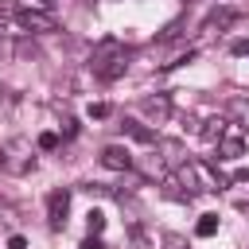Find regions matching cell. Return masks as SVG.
Segmentation results:
<instances>
[{
    "instance_id": "9",
    "label": "cell",
    "mask_w": 249,
    "mask_h": 249,
    "mask_svg": "<svg viewBox=\"0 0 249 249\" xmlns=\"http://www.w3.org/2000/svg\"><path fill=\"white\" fill-rule=\"evenodd\" d=\"M140 109H144V117H148L152 124H163V121L171 117V97H167V93H156V97H144V101H140Z\"/></svg>"
},
{
    "instance_id": "1",
    "label": "cell",
    "mask_w": 249,
    "mask_h": 249,
    "mask_svg": "<svg viewBox=\"0 0 249 249\" xmlns=\"http://www.w3.org/2000/svg\"><path fill=\"white\" fill-rule=\"evenodd\" d=\"M175 183L195 198V191H222L230 179H226V175H218L206 160H183V163L175 167Z\"/></svg>"
},
{
    "instance_id": "15",
    "label": "cell",
    "mask_w": 249,
    "mask_h": 249,
    "mask_svg": "<svg viewBox=\"0 0 249 249\" xmlns=\"http://www.w3.org/2000/svg\"><path fill=\"white\" fill-rule=\"evenodd\" d=\"M218 222H222L218 214H202L198 226H195V233H198V237H214V233H218Z\"/></svg>"
},
{
    "instance_id": "25",
    "label": "cell",
    "mask_w": 249,
    "mask_h": 249,
    "mask_svg": "<svg viewBox=\"0 0 249 249\" xmlns=\"http://www.w3.org/2000/svg\"><path fill=\"white\" fill-rule=\"evenodd\" d=\"M0 51H4V31H0Z\"/></svg>"
},
{
    "instance_id": "5",
    "label": "cell",
    "mask_w": 249,
    "mask_h": 249,
    "mask_svg": "<svg viewBox=\"0 0 249 249\" xmlns=\"http://www.w3.org/2000/svg\"><path fill=\"white\" fill-rule=\"evenodd\" d=\"M66 214H70V191L66 187H54L51 195H47V226L58 233V230H66Z\"/></svg>"
},
{
    "instance_id": "4",
    "label": "cell",
    "mask_w": 249,
    "mask_h": 249,
    "mask_svg": "<svg viewBox=\"0 0 249 249\" xmlns=\"http://www.w3.org/2000/svg\"><path fill=\"white\" fill-rule=\"evenodd\" d=\"M16 19H19V27L31 31V35H51V31H58V19H54L51 12H39V8H16Z\"/></svg>"
},
{
    "instance_id": "8",
    "label": "cell",
    "mask_w": 249,
    "mask_h": 249,
    "mask_svg": "<svg viewBox=\"0 0 249 249\" xmlns=\"http://www.w3.org/2000/svg\"><path fill=\"white\" fill-rule=\"evenodd\" d=\"M101 163L109 171H132V152L124 144H105L101 148Z\"/></svg>"
},
{
    "instance_id": "20",
    "label": "cell",
    "mask_w": 249,
    "mask_h": 249,
    "mask_svg": "<svg viewBox=\"0 0 249 249\" xmlns=\"http://www.w3.org/2000/svg\"><path fill=\"white\" fill-rule=\"evenodd\" d=\"M109 113H113V109H109L105 101H97V105H89V117H93V121H105Z\"/></svg>"
},
{
    "instance_id": "2",
    "label": "cell",
    "mask_w": 249,
    "mask_h": 249,
    "mask_svg": "<svg viewBox=\"0 0 249 249\" xmlns=\"http://www.w3.org/2000/svg\"><path fill=\"white\" fill-rule=\"evenodd\" d=\"M124 66H128V51H124L117 39H101V43L93 47V74H97L101 82H117V78L124 74Z\"/></svg>"
},
{
    "instance_id": "16",
    "label": "cell",
    "mask_w": 249,
    "mask_h": 249,
    "mask_svg": "<svg viewBox=\"0 0 249 249\" xmlns=\"http://www.w3.org/2000/svg\"><path fill=\"white\" fill-rule=\"evenodd\" d=\"M86 230L97 237V233L105 230V214H101V210H89V214H86Z\"/></svg>"
},
{
    "instance_id": "11",
    "label": "cell",
    "mask_w": 249,
    "mask_h": 249,
    "mask_svg": "<svg viewBox=\"0 0 249 249\" xmlns=\"http://www.w3.org/2000/svg\"><path fill=\"white\" fill-rule=\"evenodd\" d=\"M226 109H230V117L237 121V128H245V132H249V97H230V105H226Z\"/></svg>"
},
{
    "instance_id": "21",
    "label": "cell",
    "mask_w": 249,
    "mask_h": 249,
    "mask_svg": "<svg viewBox=\"0 0 249 249\" xmlns=\"http://www.w3.org/2000/svg\"><path fill=\"white\" fill-rule=\"evenodd\" d=\"M230 54L245 58V54H249V39H233V43H230Z\"/></svg>"
},
{
    "instance_id": "14",
    "label": "cell",
    "mask_w": 249,
    "mask_h": 249,
    "mask_svg": "<svg viewBox=\"0 0 249 249\" xmlns=\"http://www.w3.org/2000/svg\"><path fill=\"white\" fill-rule=\"evenodd\" d=\"M198 132H202V136H206V140H218V136H222V132H226V121H222V117H206V121H202V128H198Z\"/></svg>"
},
{
    "instance_id": "18",
    "label": "cell",
    "mask_w": 249,
    "mask_h": 249,
    "mask_svg": "<svg viewBox=\"0 0 249 249\" xmlns=\"http://www.w3.org/2000/svg\"><path fill=\"white\" fill-rule=\"evenodd\" d=\"M163 249H191V245H187V237H179V233H163Z\"/></svg>"
},
{
    "instance_id": "24",
    "label": "cell",
    "mask_w": 249,
    "mask_h": 249,
    "mask_svg": "<svg viewBox=\"0 0 249 249\" xmlns=\"http://www.w3.org/2000/svg\"><path fill=\"white\" fill-rule=\"evenodd\" d=\"M39 4H43V8H51V4H58V0H39Z\"/></svg>"
},
{
    "instance_id": "6",
    "label": "cell",
    "mask_w": 249,
    "mask_h": 249,
    "mask_svg": "<svg viewBox=\"0 0 249 249\" xmlns=\"http://www.w3.org/2000/svg\"><path fill=\"white\" fill-rule=\"evenodd\" d=\"M237 156H245V136H241V128L233 124H226V132L218 136V160H237Z\"/></svg>"
},
{
    "instance_id": "7",
    "label": "cell",
    "mask_w": 249,
    "mask_h": 249,
    "mask_svg": "<svg viewBox=\"0 0 249 249\" xmlns=\"http://www.w3.org/2000/svg\"><path fill=\"white\" fill-rule=\"evenodd\" d=\"M233 19H237V12H233V8H214V12H210V16L202 19V27H198V35H202V39H210V35H218V31H226V27L233 23Z\"/></svg>"
},
{
    "instance_id": "17",
    "label": "cell",
    "mask_w": 249,
    "mask_h": 249,
    "mask_svg": "<svg viewBox=\"0 0 249 249\" xmlns=\"http://www.w3.org/2000/svg\"><path fill=\"white\" fill-rule=\"evenodd\" d=\"M35 148H43V152H54V148H58V132H43V136L35 140Z\"/></svg>"
},
{
    "instance_id": "13",
    "label": "cell",
    "mask_w": 249,
    "mask_h": 249,
    "mask_svg": "<svg viewBox=\"0 0 249 249\" xmlns=\"http://www.w3.org/2000/svg\"><path fill=\"white\" fill-rule=\"evenodd\" d=\"M121 128H124L128 136H136L140 144H156V132H152V128H144V124H136V121H124Z\"/></svg>"
},
{
    "instance_id": "19",
    "label": "cell",
    "mask_w": 249,
    "mask_h": 249,
    "mask_svg": "<svg viewBox=\"0 0 249 249\" xmlns=\"http://www.w3.org/2000/svg\"><path fill=\"white\" fill-rule=\"evenodd\" d=\"M78 136V121L74 117H62V140H74Z\"/></svg>"
},
{
    "instance_id": "3",
    "label": "cell",
    "mask_w": 249,
    "mask_h": 249,
    "mask_svg": "<svg viewBox=\"0 0 249 249\" xmlns=\"http://www.w3.org/2000/svg\"><path fill=\"white\" fill-rule=\"evenodd\" d=\"M0 171L8 175H31L35 171V148L23 136H12L0 144Z\"/></svg>"
},
{
    "instance_id": "23",
    "label": "cell",
    "mask_w": 249,
    "mask_h": 249,
    "mask_svg": "<svg viewBox=\"0 0 249 249\" xmlns=\"http://www.w3.org/2000/svg\"><path fill=\"white\" fill-rule=\"evenodd\" d=\"M82 249H105V241H97V237H93V233H89V237H86V241H82Z\"/></svg>"
},
{
    "instance_id": "22",
    "label": "cell",
    "mask_w": 249,
    "mask_h": 249,
    "mask_svg": "<svg viewBox=\"0 0 249 249\" xmlns=\"http://www.w3.org/2000/svg\"><path fill=\"white\" fill-rule=\"evenodd\" d=\"M16 16V0H0V23Z\"/></svg>"
},
{
    "instance_id": "12",
    "label": "cell",
    "mask_w": 249,
    "mask_h": 249,
    "mask_svg": "<svg viewBox=\"0 0 249 249\" xmlns=\"http://www.w3.org/2000/svg\"><path fill=\"white\" fill-rule=\"evenodd\" d=\"M156 144H160V152H163V160H167V163H175V167H179V163L187 160V156H183V144H179V140H156Z\"/></svg>"
},
{
    "instance_id": "10",
    "label": "cell",
    "mask_w": 249,
    "mask_h": 249,
    "mask_svg": "<svg viewBox=\"0 0 249 249\" xmlns=\"http://www.w3.org/2000/svg\"><path fill=\"white\" fill-rule=\"evenodd\" d=\"M132 167H140L144 179H163V156H148V160H132Z\"/></svg>"
}]
</instances>
